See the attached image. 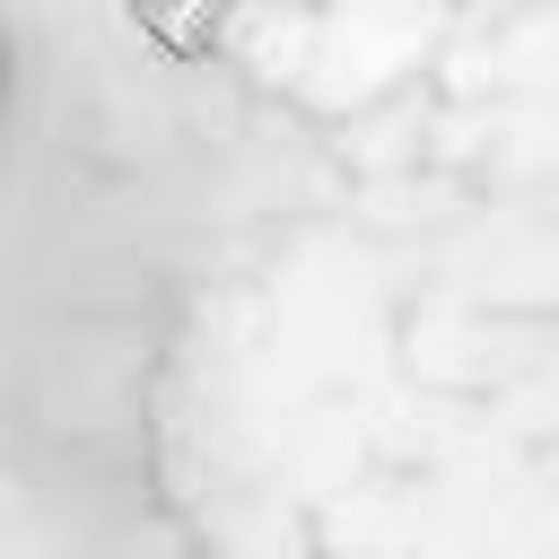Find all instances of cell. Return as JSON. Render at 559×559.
<instances>
[{"instance_id":"6da1fadb","label":"cell","mask_w":559,"mask_h":559,"mask_svg":"<svg viewBox=\"0 0 559 559\" xmlns=\"http://www.w3.org/2000/svg\"><path fill=\"white\" fill-rule=\"evenodd\" d=\"M122 17H131V35H140L148 52H166L175 70H210V61L236 52L253 0H122Z\"/></svg>"}]
</instances>
